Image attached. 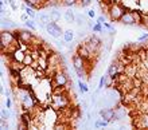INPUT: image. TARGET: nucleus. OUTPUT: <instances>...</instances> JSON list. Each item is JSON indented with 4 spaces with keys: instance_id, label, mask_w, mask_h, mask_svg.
<instances>
[{
    "instance_id": "obj_1",
    "label": "nucleus",
    "mask_w": 148,
    "mask_h": 130,
    "mask_svg": "<svg viewBox=\"0 0 148 130\" xmlns=\"http://www.w3.org/2000/svg\"><path fill=\"white\" fill-rule=\"evenodd\" d=\"M125 12H127V10L121 3H112L109 7V11L106 14H108V16H109V19L112 22H120L121 16L124 15Z\"/></svg>"
},
{
    "instance_id": "obj_2",
    "label": "nucleus",
    "mask_w": 148,
    "mask_h": 130,
    "mask_svg": "<svg viewBox=\"0 0 148 130\" xmlns=\"http://www.w3.org/2000/svg\"><path fill=\"white\" fill-rule=\"evenodd\" d=\"M69 103H70V101L67 98V95L65 93H59V94H53V102H51V107L54 109V110H63V109H66L69 107Z\"/></svg>"
},
{
    "instance_id": "obj_3",
    "label": "nucleus",
    "mask_w": 148,
    "mask_h": 130,
    "mask_svg": "<svg viewBox=\"0 0 148 130\" xmlns=\"http://www.w3.org/2000/svg\"><path fill=\"white\" fill-rule=\"evenodd\" d=\"M50 83L53 84L51 87H53V90H54L55 87H66L67 84H69V78H67V75L63 71H61V70H57V73L53 75V78L50 79Z\"/></svg>"
},
{
    "instance_id": "obj_4",
    "label": "nucleus",
    "mask_w": 148,
    "mask_h": 130,
    "mask_svg": "<svg viewBox=\"0 0 148 130\" xmlns=\"http://www.w3.org/2000/svg\"><path fill=\"white\" fill-rule=\"evenodd\" d=\"M0 39H1V44H0V47H1V51L5 48L7 46H10V44H12V43L18 42V38H16L15 32H11V31H5L3 30L1 31V34H0Z\"/></svg>"
},
{
    "instance_id": "obj_5",
    "label": "nucleus",
    "mask_w": 148,
    "mask_h": 130,
    "mask_svg": "<svg viewBox=\"0 0 148 130\" xmlns=\"http://www.w3.org/2000/svg\"><path fill=\"white\" fill-rule=\"evenodd\" d=\"M46 31H47V34L50 35V36H53L54 39H61V36H63L62 27H59L58 23L53 22V20L46 26Z\"/></svg>"
},
{
    "instance_id": "obj_6",
    "label": "nucleus",
    "mask_w": 148,
    "mask_h": 130,
    "mask_svg": "<svg viewBox=\"0 0 148 130\" xmlns=\"http://www.w3.org/2000/svg\"><path fill=\"white\" fill-rule=\"evenodd\" d=\"M16 35V38H18V40L22 43H26V44H31L32 40H34V38H35V35L32 34L31 31L28 30H19V31H14Z\"/></svg>"
},
{
    "instance_id": "obj_7",
    "label": "nucleus",
    "mask_w": 148,
    "mask_h": 130,
    "mask_svg": "<svg viewBox=\"0 0 148 130\" xmlns=\"http://www.w3.org/2000/svg\"><path fill=\"white\" fill-rule=\"evenodd\" d=\"M71 62H73V67L74 70H79V69H85L88 63L84 58L79 55V54H74L73 58H71Z\"/></svg>"
},
{
    "instance_id": "obj_8",
    "label": "nucleus",
    "mask_w": 148,
    "mask_h": 130,
    "mask_svg": "<svg viewBox=\"0 0 148 130\" xmlns=\"http://www.w3.org/2000/svg\"><path fill=\"white\" fill-rule=\"evenodd\" d=\"M120 23L124 24V26H135V24H136V20H135V18H133L132 11H127V12H125L124 15L121 16Z\"/></svg>"
},
{
    "instance_id": "obj_9",
    "label": "nucleus",
    "mask_w": 148,
    "mask_h": 130,
    "mask_svg": "<svg viewBox=\"0 0 148 130\" xmlns=\"http://www.w3.org/2000/svg\"><path fill=\"white\" fill-rule=\"evenodd\" d=\"M114 114H116V110L113 107H106V109H101L100 110V117L104 118L105 121H109V122L113 119Z\"/></svg>"
},
{
    "instance_id": "obj_10",
    "label": "nucleus",
    "mask_w": 148,
    "mask_h": 130,
    "mask_svg": "<svg viewBox=\"0 0 148 130\" xmlns=\"http://www.w3.org/2000/svg\"><path fill=\"white\" fill-rule=\"evenodd\" d=\"M121 4L125 7L127 11H133L139 7V0H123Z\"/></svg>"
},
{
    "instance_id": "obj_11",
    "label": "nucleus",
    "mask_w": 148,
    "mask_h": 130,
    "mask_svg": "<svg viewBox=\"0 0 148 130\" xmlns=\"http://www.w3.org/2000/svg\"><path fill=\"white\" fill-rule=\"evenodd\" d=\"M11 56L14 61H18V62H23L24 56H26V51H23L22 48H18V50H15L14 52L11 54Z\"/></svg>"
},
{
    "instance_id": "obj_12",
    "label": "nucleus",
    "mask_w": 148,
    "mask_h": 130,
    "mask_svg": "<svg viewBox=\"0 0 148 130\" xmlns=\"http://www.w3.org/2000/svg\"><path fill=\"white\" fill-rule=\"evenodd\" d=\"M106 74H109L110 77H113V78H114L117 74H119V69H117V62H116V59H113V62L109 65Z\"/></svg>"
},
{
    "instance_id": "obj_13",
    "label": "nucleus",
    "mask_w": 148,
    "mask_h": 130,
    "mask_svg": "<svg viewBox=\"0 0 148 130\" xmlns=\"http://www.w3.org/2000/svg\"><path fill=\"white\" fill-rule=\"evenodd\" d=\"M63 18H65V20H66V23H75V14H74L71 10H67V11H65V14H63Z\"/></svg>"
},
{
    "instance_id": "obj_14",
    "label": "nucleus",
    "mask_w": 148,
    "mask_h": 130,
    "mask_svg": "<svg viewBox=\"0 0 148 130\" xmlns=\"http://www.w3.org/2000/svg\"><path fill=\"white\" fill-rule=\"evenodd\" d=\"M65 40H66L67 43H71L74 40V38H75V34H74L73 30H66L63 31V36H62Z\"/></svg>"
},
{
    "instance_id": "obj_15",
    "label": "nucleus",
    "mask_w": 148,
    "mask_h": 130,
    "mask_svg": "<svg viewBox=\"0 0 148 130\" xmlns=\"http://www.w3.org/2000/svg\"><path fill=\"white\" fill-rule=\"evenodd\" d=\"M38 18H39V22H40V23H43L45 26H47V24L51 22L50 14H46V12H42V14H39Z\"/></svg>"
},
{
    "instance_id": "obj_16",
    "label": "nucleus",
    "mask_w": 148,
    "mask_h": 130,
    "mask_svg": "<svg viewBox=\"0 0 148 130\" xmlns=\"http://www.w3.org/2000/svg\"><path fill=\"white\" fill-rule=\"evenodd\" d=\"M109 121H105V119L104 118H101V117H100V118L97 119V121H96V122H94V125L93 126L96 127V129H100V127H106L108 126V125H109Z\"/></svg>"
},
{
    "instance_id": "obj_17",
    "label": "nucleus",
    "mask_w": 148,
    "mask_h": 130,
    "mask_svg": "<svg viewBox=\"0 0 148 130\" xmlns=\"http://www.w3.org/2000/svg\"><path fill=\"white\" fill-rule=\"evenodd\" d=\"M78 87H79V91L82 93V94H86V93H89V86L84 82V80H78Z\"/></svg>"
},
{
    "instance_id": "obj_18",
    "label": "nucleus",
    "mask_w": 148,
    "mask_h": 130,
    "mask_svg": "<svg viewBox=\"0 0 148 130\" xmlns=\"http://www.w3.org/2000/svg\"><path fill=\"white\" fill-rule=\"evenodd\" d=\"M32 62H34V58H32V55L30 54V51H27V52H26V56H24V59H23V63L30 67V66L32 65Z\"/></svg>"
},
{
    "instance_id": "obj_19",
    "label": "nucleus",
    "mask_w": 148,
    "mask_h": 130,
    "mask_svg": "<svg viewBox=\"0 0 148 130\" xmlns=\"http://www.w3.org/2000/svg\"><path fill=\"white\" fill-rule=\"evenodd\" d=\"M50 18L53 22H58L61 19V12L57 11V10H53V11H50Z\"/></svg>"
},
{
    "instance_id": "obj_20",
    "label": "nucleus",
    "mask_w": 148,
    "mask_h": 130,
    "mask_svg": "<svg viewBox=\"0 0 148 130\" xmlns=\"http://www.w3.org/2000/svg\"><path fill=\"white\" fill-rule=\"evenodd\" d=\"M24 3L27 4L28 7L38 8L39 5H40V0H24Z\"/></svg>"
},
{
    "instance_id": "obj_21",
    "label": "nucleus",
    "mask_w": 148,
    "mask_h": 130,
    "mask_svg": "<svg viewBox=\"0 0 148 130\" xmlns=\"http://www.w3.org/2000/svg\"><path fill=\"white\" fill-rule=\"evenodd\" d=\"M75 24H77L78 27L85 26V19H84V16H82L81 14H77V15H75Z\"/></svg>"
},
{
    "instance_id": "obj_22",
    "label": "nucleus",
    "mask_w": 148,
    "mask_h": 130,
    "mask_svg": "<svg viewBox=\"0 0 148 130\" xmlns=\"http://www.w3.org/2000/svg\"><path fill=\"white\" fill-rule=\"evenodd\" d=\"M24 12H26V14H27L28 16H30V18H31V19H34V18H36V14H35V11H34V8L32 7H26V10H24Z\"/></svg>"
},
{
    "instance_id": "obj_23",
    "label": "nucleus",
    "mask_w": 148,
    "mask_h": 130,
    "mask_svg": "<svg viewBox=\"0 0 148 130\" xmlns=\"http://www.w3.org/2000/svg\"><path fill=\"white\" fill-rule=\"evenodd\" d=\"M24 24H26V27H27L28 30H32V31H35L36 30V24L34 23V20L30 18V19L27 20V22H24Z\"/></svg>"
},
{
    "instance_id": "obj_24",
    "label": "nucleus",
    "mask_w": 148,
    "mask_h": 130,
    "mask_svg": "<svg viewBox=\"0 0 148 130\" xmlns=\"http://www.w3.org/2000/svg\"><path fill=\"white\" fill-rule=\"evenodd\" d=\"M10 117H11V113L8 111V107L7 109L3 107V109H1V119H8Z\"/></svg>"
},
{
    "instance_id": "obj_25",
    "label": "nucleus",
    "mask_w": 148,
    "mask_h": 130,
    "mask_svg": "<svg viewBox=\"0 0 148 130\" xmlns=\"http://www.w3.org/2000/svg\"><path fill=\"white\" fill-rule=\"evenodd\" d=\"M79 0H62L63 5H67V7H71V5H75Z\"/></svg>"
},
{
    "instance_id": "obj_26",
    "label": "nucleus",
    "mask_w": 148,
    "mask_h": 130,
    "mask_svg": "<svg viewBox=\"0 0 148 130\" xmlns=\"http://www.w3.org/2000/svg\"><path fill=\"white\" fill-rule=\"evenodd\" d=\"M102 30H104V28H102V24H100V23H96L93 26V28H92L93 32H102Z\"/></svg>"
},
{
    "instance_id": "obj_27",
    "label": "nucleus",
    "mask_w": 148,
    "mask_h": 130,
    "mask_svg": "<svg viewBox=\"0 0 148 130\" xmlns=\"http://www.w3.org/2000/svg\"><path fill=\"white\" fill-rule=\"evenodd\" d=\"M143 12V16H144V19H143V24L141 26H144L145 28L148 30V12H144V11H141Z\"/></svg>"
},
{
    "instance_id": "obj_28",
    "label": "nucleus",
    "mask_w": 148,
    "mask_h": 130,
    "mask_svg": "<svg viewBox=\"0 0 148 130\" xmlns=\"http://www.w3.org/2000/svg\"><path fill=\"white\" fill-rule=\"evenodd\" d=\"M140 79H141V82H143V84H145V86H147V84H148V70L145 71L144 74H143V75H141Z\"/></svg>"
},
{
    "instance_id": "obj_29",
    "label": "nucleus",
    "mask_w": 148,
    "mask_h": 130,
    "mask_svg": "<svg viewBox=\"0 0 148 130\" xmlns=\"http://www.w3.org/2000/svg\"><path fill=\"white\" fill-rule=\"evenodd\" d=\"M145 40H148V32H144L143 35L139 36V42H145Z\"/></svg>"
},
{
    "instance_id": "obj_30",
    "label": "nucleus",
    "mask_w": 148,
    "mask_h": 130,
    "mask_svg": "<svg viewBox=\"0 0 148 130\" xmlns=\"http://www.w3.org/2000/svg\"><path fill=\"white\" fill-rule=\"evenodd\" d=\"M0 126L3 130H7L8 129V123H7V119H1V123H0Z\"/></svg>"
},
{
    "instance_id": "obj_31",
    "label": "nucleus",
    "mask_w": 148,
    "mask_h": 130,
    "mask_svg": "<svg viewBox=\"0 0 148 130\" xmlns=\"http://www.w3.org/2000/svg\"><path fill=\"white\" fill-rule=\"evenodd\" d=\"M88 16H89L90 19H94L96 18V11L94 10H88Z\"/></svg>"
},
{
    "instance_id": "obj_32",
    "label": "nucleus",
    "mask_w": 148,
    "mask_h": 130,
    "mask_svg": "<svg viewBox=\"0 0 148 130\" xmlns=\"http://www.w3.org/2000/svg\"><path fill=\"white\" fill-rule=\"evenodd\" d=\"M10 5H11V8L14 10V11H16V10H18V4H16L15 0H10Z\"/></svg>"
},
{
    "instance_id": "obj_33",
    "label": "nucleus",
    "mask_w": 148,
    "mask_h": 130,
    "mask_svg": "<svg viewBox=\"0 0 148 130\" xmlns=\"http://www.w3.org/2000/svg\"><path fill=\"white\" fill-rule=\"evenodd\" d=\"M104 22H105V15H100V16L97 18V22H96V23L104 24Z\"/></svg>"
},
{
    "instance_id": "obj_34",
    "label": "nucleus",
    "mask_w": 148,
    "mask_h": 130,
    "mask_svg": "<svg viewBox=\"0 0 148 130\" xmlns=\"http://www.w3.org/2000/svg\"><path fill=\"white\" fill-rule=\"evenodd\" d=\"M11 106H12V101H11V98H10V97H7V101H5V107L11 109Z\"/></svg>"
},
{
    "instance_id": "obj_35",
    "label": "nucleus",
    "mask_w": 148,
    "mask_h": 130,
    "mask_svg": "<svg viewBox=\"0 0 148 130\" xmlns=\"http://www.w3.org/2000/svg\"><path fill=\"white\" fill-rule=\"evenodd\" d=\"M20 19L23 20V22H27V20H28V19H30V16H28V15H27V14H26V12H24L23 15L20 16Z\"/></svg>"
},
{
    "instance_id": "obj_36",
    "label": "nucleus",
    "mask_w": 148,
    "mask_h": 130,
    "mask_svg": "<svg viewBox=\"0 0 148 130\" xmlns=\"http://www.w3.org/2000/svg\"><path fill=\"white\" fill-rule=\"evenodd\" d=\"M81 106H82V109H84V110H86V109H88V102H86V101H82Z\"/></svg>"
},
{
    "instance_id": "obj_37",
    "label": "nucleus",
    "mask_w": 148,
    "mask_h": 130,
    "mask_svg": "<svg viewBox=\"0 0 148 130\" xmlns=\"http://www.w3.org/2000/svg\"><path fill=\"white\" fill-rule=\"evenodd\" d=\"M93 26H94V24H93V22H88V27H89L90 30L93 28Z\"/></svg>"
},
{
    "instance_id": "obj_38",
    "label": "nucleus",
    "mask_w": 148,
    "mask_h": 130,
    "mask_svg": "<svg viewBox=\"0 0 148 130\" xmlns=\"http://www.w3.org/2000/svg\"><path fill=\"white\" fill-rule=\"evenodd\" d=\"M144 95H145V98H148V84H147V88H145V91H144Z\"/></svg>"
},
{
    "instance_id": "obj_39",
    "label": "nucleus",
    "mask_w": 148,
    "mask_h": 130,
    "mask_svg": "<svg viewBox=\"0 0 148 130\" xmlns=\"http://www.w3.org/2000/svg\"><path fill=\"white\" fill-rule=\"evenodd\" d=\"M105 1H112V0H105Z\"/></svg>"
}]
</instances>
